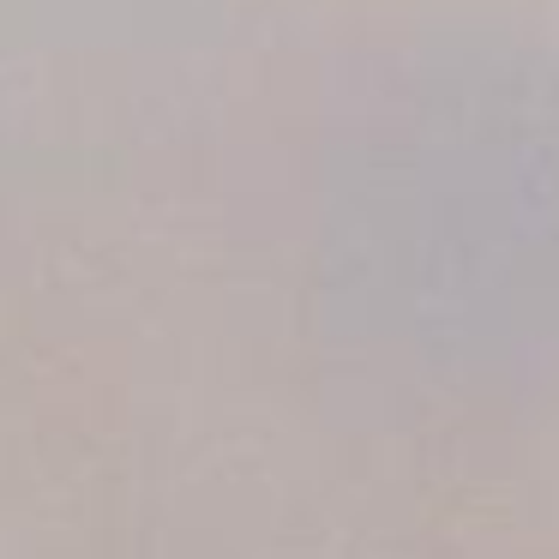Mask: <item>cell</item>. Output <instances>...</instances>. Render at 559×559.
<instances>
[{"instance_id":"1","label":"cell","mask_w":559,"mask_h":559,"mask_svg":"<svg viewBox=\"0 0 559 559\" xmlns=\"http://www.w3.org/2000/svg\"><path fill=\"white\" fill-rule=\"evenodd\" d=\"M337 217L355 301L397 343L463 367L559 349V55L463 43L409 67Z\"/></svg>"}]
</instances>
